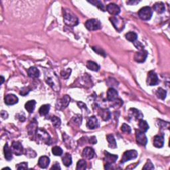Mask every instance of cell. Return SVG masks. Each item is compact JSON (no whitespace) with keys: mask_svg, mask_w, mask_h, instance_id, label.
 <instances>
[{"mask_svg":"<svg viewBox=\"0 0 170 170\" xmlns=\"http://www.w3.org/2000/svg\"><path fill=\"white\" fill-rule=\"evenodd\" d=\"M64 22L70 27H74L79 24V19L77 16L72 13L69 9H65L64 11Z\"/></svg>","mask_w":170,"mask_h":170,"instance_id":"6da1fadb","label":"cell"},{"mask_svg":"<svg viewBox=\"0 0 170 170\" xmlns=\"http://www.w3.org/2000/svg\"><path fill=\"white\" fill-rule=\"evenodd\" d=\"M45 80H46V82H47V83L49 84L50 86H51L52 89L54 90L56 92L59 91V90H60L59 81L54 72L52 73L51 76L49 75V74H46Z\"/></svg>","mask_w":170,"mask_h":170,"instance_id":"7a4b0ae2","label":"cell"},{"mask_svg":"<svg viewBox=\"0 0 170 170\" xmlns=\"http://www.w3.org/2000/svg\"><path fill=\"white\" fill-rule=\"evenodd\" d=\"M152 14L153 11L151 8H150L148 6L144 7V8H142L138 11V15H139L140 18L144 21L150 20L152 18Z\"/></svg>","mask_w":170,"mask_h":170,"instance_id":"3957f363","label":"cell"},{"mask_svg":"<svg viewBox=\"0 0 170 170\" xmlns=\"http://www.w3.org/2000/svg\"><path fill=\"white\" fill-rule=\"evenodd\" d=\"M110 20L114 27H115V28L118 32H120L124 30L125 23L122 18H119V17H112V18H110Z\"/></svg>","mask_w":170,"mask_h":170,"instance_id":"277c9868","label":"cell"},{"mask_svg":"<svg viewBox=\"0 0 170 170\" xmlns=\"http://www.w3.org/2000/svg\"><path fill=\"white\" fill-rule=\"evenodd\" d=\"M85 27L89 31H96L101 28V23L98 19H92L86 21L85 23Z\"/></svg>","mask_w":170,"mask_h":170,"instance_id":"5b68a950","label":"cell"},{"mask_svg":"<svg viewBox=\"0 0 170 170\" xmlns=\"http://www.w3.org/2000/svg\"><path fill=\"white\" fill-rule=\"evenodd\" d=\"M138 157V152L136 150H128L124 153L123 156L121 160V163H125L131 159H136Z\"/></svg>","mask_w":170,"mask_h":170,"instance_id":"8992f818","label":"cell"},{"mask_svg":"<svg viewBox=\"0 0 170 170\" xmlns=\"http://www.w3.org/2000/svg\"><path fill=\"white\" fill-rule=\"evenodd\" d=\"M146 82L147 84L149 85V86H155V85L158 84V77H157V75L155 72L152 71V70L149 72V73L148 74Z\"/></svg>","mask_w":170,"mask_h":170,"instance_id":"52a82bcc","label":"cell"},{"mask_svg":"<svg viewBox=\"0 0 170 170\" xmlns=\"http://www.w3.org/2000/svg\"><path fill=\"white\" fill-rule=\"evenodd\" d=\"M136 142L138 144L145 146L148 142V139L146 136L144 132H141L140 130H136Z\"/></svg>","mask_w":170,"mask_h":170,"instance_id":"ba28073f","label":"cell"},{"mask_svg":"<svg viewBox=\"0 0 170 170\" xmlns=\"http://www.w3.org/2000/svg\"><path fill=\"white\" fill-rule=\"evenodd\" d=\"M11 150L14 154L17 155H20L23 154V148L20 142H13L11 145Z\"/></svg>","mask_w":170,"mask_h":170,"instance_id":"9c48e42d","label":"cell"},{"mask_svg":"<svg viewBox=\"0 0 170 170\" xmlns=\"http://www.w3.org/2000/svg\"><path fill=\"white\" fill-rule=\"evenodd\" d=\"M70 98L68 95H65L61 99L58 100L57 103V108L63 109L67 108L70 103Z\"/></svg>","mask_w":170,"mask_h":170,"instance_id":"30bf717a","label":"cell"},{"mask_svg":"<svg viewBox=\"0 0 170 170\" xmlns=\"http://www.w3.org/2000/svg\"><path fill=\"white\" fill-rule=\"evenodd\" d=\"M148 57V52L145 50H140L134 55V60L138 63H144Z\"/></svg>","mask_w":170,"mask_h":170,"instance_id":"8fae6325","label":"cell"},{"mask_svg":"<svg viewBox=\"0 0 170 170\" xmlns=\"http://www.w3.org/2000/svg\"><path fill=\"white\" fill-rule=\"evenodd\" d=\"M106 10L111 15H118L120 12V8H119V6L115 4H110L108 5L106 7Z\"/></svg>","mask_w":170,"mask_h":170,"instance_id":"7c38bea8","label":"cell"},{"mask_svg":"<svg viewBox=\"0 0 170 170\" xmlns=\"http://www.w3.org/2000/svg\"><path fill=\"white\" fill-rule=\"evenodd\" d=\"M86 126L89 129L91 130H94L95 129V128H98L99 122L98 119H97L95 116H91V117L89 119L88 122H87Z\"/></svg>","mask_w":170,"mask_h":170,"instance_id":"4fadbf2b","label":"cell"},{"mask_svg":"<svg viewBox=\"0 0 170 170\" xmlns=\"http://www.w3.org/2000/svg\"><path fill=\"white\" fill-rule=\"evenodd\" d=\"M94 156V150L92 148L87 147L84 148L83 152H82V157L84 159H91Z\"/></svg>","mask_w":170,"mask_h":170,"instance_id":"5bb4252c","label":"cell"},{"mask_svg":"<svg viewBox=\"0 0 170 170\" xmlns=\"http://www.w3.org/2000/svg\"><path fill=\"white\" fill-rule=\"evenodd\" d=\"M19 99L14 94H8L5 97V103L7 105H13L18 103Z\"/></svg>","mask_w":170,"mask_h":170,"instance_id":"9a60e30c","label":"cell"},{"mask_svg":"<svg viewBox=\"0 0 170 170\" xmlns=\"http://www.w3.org/2000/svg\"><path fill=\"white\" fill-rule=\"evenodd\" d=\"M104 154H105V158L104 160L106 162V164L108 165H112V164L116 162V160L118 159V155L111 154L108 152H104Z\"/></svg>","mask_w":170,"mask_h":170,"instance_id":"2e32d148","label":"cell"},{"mask_svg":"<svg viewBox=\"0 0 170 170\" xmlns=\"http://www.w3.org/2000/svg\"><path fill=\"white\" fill-rule=\"evenodd\" d=\"M118 93L115 89L110 88L108 89L107 92V99L109 101L116 100L118 98Z\"/></svg>","mask_w":170,"mask_h":170,"instance_id":"e0dca14e","label":"cell"},{"mask_svg":"<svg viewBox=\"0 0 170 170\" xmlns=\"http://www.w3.org/2000/svg\"><path fill=\"white\" fill-rule=\"evenodd\" d=\"M50 163V159L47 156H41L38 162V165L41 168H47Z\"/></svg>","mask_w":170,"mask_h":170,"instance_id":"ac0fdd59","label":"cell"},{"mask_svg":"<svg viewBox=\"0 0 170 170\" xmlns=\"http://www.w3.org/2000/svg\"><path fill=\"white\" fill-rule=\"evenodd\" d=\"M164 138L162 136H155L154 139V145L155 148H161L164 146Z\"/></svg>","mask_w":170,"mask_h":170,"instance_id":"d6986e66","label":"cell"},{"mask_svg":"<svg viewBox=\"0 0 170 170\" xmlns=\"http://www.w3.org/2000/svg\"><path fill=\"white\" fill-rule=\"evenodd\" d=\"M27 74L28 76L31 78H33V79H36L38 78L40 75V72L37 68L35 67H30V69L27 70Z\"/></svg>","mask_w":170,"mask_h":170,"instance_id":"ffe728a7","label":"cell"},{"mask_svg":"<svg viewBox=\"0 0 170 170\" xmlns=\"http://www.w3.org/2000/svg\"><path fill=\"white\" fill-rule=\"evenodd\" d=\"M130 117L134 118L135 120H140L143 117V115L140 110L136 108H131L130 110Z\"/></svg>","mask_w":170,"mask_h":170,"instance_id":"44dd1931","label":"cell"},{"mask_svg":"<svg viewBox=\"0 0 170 170\" xmlns=\"http://www.w3.org/2000/svg\"><path fill=\"white\" fill-rule=\"evenodd\" d=\"M99 115H100L103 120L104 121H108L110 118L111 114L110 112L108 109H101L99 112Z\"/></svg>","mask_w":170,"mask_h":170,"instance_id":"7402d4cb","label":"cell"},{"mask_svg":"<svg viewBox=\"0 0 170 170\" xmlns=\"http://www.w3.org/2000/svg\"><path fill=\"white\" fill-rule=\"evenodd\" d=\"M154 9L157 13L161 14L165 11L166 8H165V5L164 3H162V2H157V3L154 4Z\"/></svg>","mask_w":170,"mask_h":170,"instance_id":"603a6c76","label":"cell"},{"mask_svg":"<svg viewBox=\"0 0 170 170\" xmlns=\"http://www.w3.org/2000/svg\"><path fill=\"white\" fill-rule=\"evenodd\" d=\"M4 155H5V157L6 159L8 160V161H10V160L12 159L13 157H12V150L9 147V145L8 144H6L4 146Z\"/></svg>","mask_w":170,"mask_h":170,"instance_id":"cb8c5ba5","label":"cell"},{"mask_svg":"<svg viewBox=\"0 0 170 170\" xmlns=\"http://www.w3.org/2000/svg\"><path fill=\"white\" fill-rule=\"evenodd\" d=\"M35 104H36V102L34 100H30L25 104V108L26 110H27V112H29L32 113L34 111V110H35Z\"/></svg>","mask_w":170,"mask_h":170,"instance_id":"d4e9b609","label":"cell"},{"mask_svg":"<svg viewBox=\"0 0 170 170\" xmlns=\"http://www.w3.org/2000/svg\"><path fill=\"white\" fill-rule=\"evenodd\" d=\"M138 126H139V129L141 132L145 133V132H147V130L149 129V125L148 124V123L146 121H145L144 120H142L140 119L139 124H138Z\"/></svg>","mask_w":170,"mask_h":170,"instance_id":"484cf974","label":"cell"},{"mask_svg":"<svg viewBox=\"0 0 170 170\" xmlns=\"http://www.w3.org/2000/svg\"><path fill=\"white\" fill-rule=\"evenodd\" d=\"M106 139H107V141L109 143V147H110V148L115 149V148H117V145H116L115 138H114L113 135H112V134L107 135V136H106Z\"/></svg>","mask_w":170,"mask_h":170,"instance_id":"4316f807","label":"cell"},{"mask_svg":"<svg viewBox=\"0 0 170 170\" xmlns=\"http://www.w3.org/2000/svg\"><path fill=\"white\" fill-rule=\"evenodd\" d=\"M62 161L65 166L69 167L72 164V157L69 154H66L63 157Z\"/></svg>","mask_w":170,"mask_h":170,"instance_id":"83f0119b","label":"cell"},{"mask_svg":"<svg viewBox=\"0 0 170 170\" xmlns=\"http://www.w3.org/2000/svg\"><path fill=\"white\" fill-rule=\"evenodd\" d=\"M50 110V105L49 104H45L41 106V108L39 110V112L41 116H46Z\"/></svg>","mask_w":170,"mask_h":170,"instance_id":"f1b7e54d","label":"cell"},{"mask_svg":"<svg viewBox=\"0 0 170 170\" xmlns=\"http://www.w3.org/2000/svg\"><path fill=\"white\" fill-rule=\"evenodd\" d=\"M86 67L89 70H93V71H98L99 70V66L98 64L93 61H88L86 63Z\"/></svg>","mask_w":170,"mask_h":170,"instance_id":"f546056e","label":"cell"},{"mask_svg":"<svg viewBox=\"0 0 170 170\" xmlns=\"http://www.w3.org/2000/svg\"><path fill=\"white\" fill-rule=\"evenodd\" d=\"M155 94H156V96L158 98L162 99V100H164L166 97L167 93L165 90L162 88H159L156 91V93H155Z\"/></svg>","mask_w":170,"mask_h":170,"instance_id":"4dcf8cb0","label":"cell"},{"mask_svg":"<svg viewBox=\"0 0 170 170\" xmlns=\"http://www.w3.org/2000/svg\"><path fill=\"white\" fill-rule=\"evenodd\" d=\"M126 39L128 41H131V42H134L137 39V34L135 33L134 32H129L126 34L125 35Z\"/></svg>","mask_w":170,"mask_h":170,"instance_id":"1f68e13d","label":"cell"},{"mask_svg":"<svg viewBox=\"0 0 170 170\" xmlns=\"http://www.w3.org/2000/svg\"><path fill=\"white\" fill-rule=\"evenodd\" d=\"M39 133V136L41 139H42L43 142H45L47 143V144H48V140H50V137L49 136H48V133H47V132H45L44 130H43V132H39V131L37 130V132Z\"/></svg>","mask_w":170,"mask_h":170,"instance_id":"d6a6232c","label":"cell"},{"mask_svg":"<svg viewBox=\"0 0 170 170\" xmlns=\"http://www.w3.org/2000/svg\"><path fill=\"white\" fill-rule=\"evenodd\" d=\"M86 168V162L84 159H80L77 163V170H84Z\"/></svg>","mask_w":170,"mask_h":170,"instance_id":"836d02e7","label":"cell"},{"mask_svg":"<svg viewBox=\"0 0 170 170\" xmlns=\"http://www.w3.org/2000/svg\"><path fill=\"white\" fill-rule=\"evenodd\" d=\"M52 152L56 156H60L63 154V150L59 146H55L53 148Z\"/></svg>","mask_w":170,"mask_h":170,"instance_id":"e575fe53","label":"cell"},{"mask_svg":"<svg viewBox=\"0 0 170 170\" xmlns=\"http://www.w3.org/2000/svg\"><path fill=\"white\" fill-rule=\"evenodd\" d=\"M51 122L53 123V125L56 128L59 127L60 124H61L60 118L57 117V116H53V117L51 118Z\"/></svg>","mask_w":170,"mask_h":170,"instance_id":"d590c367","label":"cell"},{"mask_svg":"<svg viewBox=\"0 0 170 170\" xmlns=\"http://www.w3.org/2000/svg\"><path fill=\"white\" fill-rule=\"evenodd\" d=\"M70 73H71V69H67V70H62L61 72H60V75L63 78H64L65 79H67L68 78L70 77Z\"/></svg>","mask_w":170,"mask_h":170,"instance_id":"8d00e7d4","label":"cell"},{"mask_svg":"<svg viewBox=\"0 0 170 170\" xmlns=\"http://www.w3.org/2000/svg\"><path fill=\"white\" fill-rule=\"evenodd\" d=\"M90 3L93 4L94 6H95L96 7H98V8L101 9V10H103V11H104V6L103 5V4L101 3V1H89Z\"/></svg>","mask_w":170,"mask_h":170,"instance_id":"74e56055","label":"cell"},{"mask_svg":"<svg viewBox=\"0 0 170 170\" xmlns=\"http://www.w3.org/2000/svg\"><path fill=\"white\" fill-rule=\"evenodd\" d=\"M121 130H122L123 132H126L128 133H131V128L129 126L126 124H123L122 127H121Z\"/></svg>","mask_w":170,"mask_h":170,"instance_id":"f35d334b","label":"cell"},{"mask_svg":"<svg viewBox=\"0 0 170 170\" xmlns=\"http://www.w3.org/2000/svg\"><path fill=\"white\" fill-rule=\"evenodd\" d=\"M143 169H154V166H153V164L151 162L150 160H148V162L145 164V166L143 167Z\"/></svg>","mask_w":170,"mask_h":170,"instance_id":"ab89813d","label":"cell"},{"mask_svg":"<svg viewBox=\"0 0 170 170\" xmlns=\"http://www.w3.org/2000/svg\"><path fill=\"white\" fill-rule=\"evenodd\" d=\"M28 164L27 162H22L21 164H18L16 166V168L18 169H27V168Z\"/></svg>","mask_w":170,"mask_h":170,"instance_id":"60d3db41","label":"cell"},{"mask_svg":"<svg viewBox=\"0 0 170 170\" xmlns=\"http://www.w3.org/2000/svg\"><path fill=\"white\" fill-rule=\"evenodd\" d=\"M133 44H134L135 47H136L138 49H139L140 51L144 49V46H143V45L142 44V43H141L140 42H139V41H137V42L133 43Z\"/></svg>","mask_w":170,"mask_h":170,"instance_id":"b9f144b4","label":"cell"},{"mask_svg":"<svg viewBox=\"0 0 170 170\" xmlns=\"http://www.w3.org/2000/svg\"><path fill=\"white\" fill-rule=\"evenodd\" d=\"M93 49L94 51H95V52H96L97 53H98V54L103 55V56H104V57H105V53H104V51L100 49V48H97V47H93Z\"/></svg>","mask_w":170,"mask_h":170,"instance_id":"7bdbcfd3","label":"cell"},{"mask_svg":"<svg viewBox=\"0 0 170 170\" xmlns=\"http://www.w3.org/2000/svg\"><path fill=\"white\" fill-rule=\"evenodd\" d=\"M89 142L91 143V144H96L97 140H96V137L95 136H93V137L90 138Z\"/></svg>","mask_w":170,"mask_h":170,"instance_id":"ee69618b","label":"cell"},{"mask_svg":"<svg viewBox=\"0 0 170 170\" xmlns=\"http://www.w3.org/2000/svg\"><path fill=\"white\" fill-rule=\"evenodd\" d=\"M127 4H129L130 6H135V5H136L137 4L139 3V1H127L126 2Z\"/></svg>","mask_w":170,"mask_h":170,"instance_id":"f6af8a7d","label":"cell"},{"mask_svg":"<svg viewBox=\"0 0 170 170\" xmlns=\"http://www.w3.org/2000/svg\"><path fill=\"white\" fill-rule=\"evenodd\" d=\"M1 115L2 117H3V118H7L8 116V114L7 113L6 111H1Z\"/></svg>","mask_w":170,"mask_h":170,"instance_id":"bcb514c9","label":"cell"},{"mask_svg":"<svg viewBox=\"0 0 170 170\" xmlns=\"http://www.w3.org/2000/svg\"><path fill=\"white\" fill-rule=\"evenodd\" d=\"M60 169V167L59 166V164L58 163H56V164L51 167V169Z\"/></svg>","mask_w":170,"mask_h":170,"instance_id":"7dc6e473","label":"cell"},{"mask_svg":"<svg viewBox=\"0 0 170 170\" xmlns=\"http://www.w3.org/2000/svg\"><path fill=\"white\" fill-rule=\"evenodd\" d=\"M4 82V77L1 76V84H3V82Z\"/></svg>","mask_w":170,"mask_h":170,"instance_id":"c3c4849f","label":"cell"}]
</instances>
